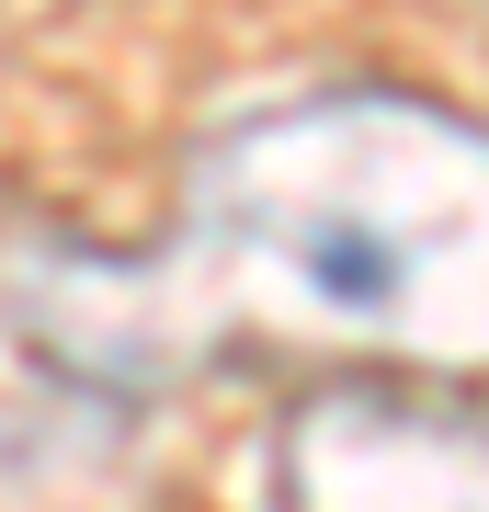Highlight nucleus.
<instances>
[{
	"label": "nucleus",
	"instance_id": "nucleus-2",
	"mask_svg": "<svg viewBox=\"0 0 489 512\" xmlns=\"http://www.w3.org/2000/svg\"><path fill=\"white\" fill-rule=\"evenodd\" d=\"M285 512H489V421L421 376H330L273 433Z\"/></svg>",
	"mask_w": 489,
	"mask_h": 512
},
{
	"label": "nucleus",
	"instance_id": "nucleus-1",
	"mask_svg": "<svg viewBox=\"0 0 489 512\" xmlns=\"http://www.w3.org/2000/svg\"><path fill=\"white\" fill-rule=\"evenodd\" d=\"M0 330L80 399H160L239 342L489 365V126L421 92H296L194 148L182 228L0 239Z\"/></svg>",
	"mask_w": 489,
	"mask_h": 512
}]
</instances>
